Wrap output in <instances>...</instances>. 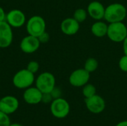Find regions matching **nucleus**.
<instances>
[{
  "mask_svg": "<svg viewBox=\"0 0 127 126\" xmlns=\"http://www.w3.org/2000/svg\"><path fill=\"white\" fill-rule=\"evenodd\" d=\"M127 15V7L120 3H113L105 8L104 19L109 23L123 22Z\"/></svg>",
  "mask_w": 127,
  "mask_h": 126,
  "instance_id": "f257e3e1",
  "label": "nucleus"
},
{
  "mask_svg": "<svg viewBox=\"0 0 127 126\" xmlns=\"http://www.w3.org/2000/svg\"><path fill=\"white\" fill-rule=\"evenodd\" d=\"M34 81V74L29 71L27 68L19 71L13 77V84L19 89H26L31 87Z\"/></svg>",
  "mask_w": 127,
  "mask_h": 126,
  "instance_id": "f03ea898",
  "label": "nucleus"
},
{
  "mask_svg": "<svg viewBox=\"0 0 127 126\" xmlns=\"http://www.w3.org/2000/svg\"><path fill=\"white\" fill-rule=\"evenodd\" d=\"M109 39L115 42H121L127 38V27L123 22L109 23L107 35Z\"/></svg>",
  "mask_w": 127,
  "mask_h": 126,
  "instance_id": "7ed1b4c3",
  "label": "nucleus"
},
{
  "mask_svg": "<svg viewBox=\"0 0 127 126\" xmlns=\"http://www.w3.org/2000/svg\"><path fill=\"white\" fill-rule=\"evenodd\" d=\"M50 111L51 114L57 119H64L69 114L70 105L62 97L54 99L51 102Z\"/></svg>",
  "mask_w": 127,
  "mask_h": 126,
  "instance_id": "20e7f679",
  "label": "nucleus"
},
{
  "mask_svg": "<svg viewBox=\"0 0 127 126\" xmlns=\"http://www.w3.org/2000/svg\"><path fill=\"white\" fill-rule=\"evenodd\" d=\"M36 87L42 93H51L54 88L56 79L54 76L50 72H43L39 74L35 80Z\"/></svg>",
  "mask_w": 127,
  "mask_h": 126,
  "instance_id": "39448f33",
  "label": "nucleus"
},
{
  "mask_svg": "<svg viewBox=\"0 0 127 126\" xmlns=\"http://www.w3.org/2000/svg\"><path fill=\"white\" fill-rule=\"evenodd\" d=\"M46 24L44 19L40 16H33L29 19L26 24V30L28 35L39 37L45 31Z\"/></svg>",
  "mask_w": 127,
  "mask_h": 126,
  "instance_id": "423d86ee",
  "label": "nucleus"
},
{
  "mask_svg": "<svg viewBox=\"0 0 127 126\" xmlns=\"http://www.w3.org/2000/svg\"><path fill=\"white\" fill-rule=\"evenodd\" d=\"M90 79V73L85 68H80L74 71L69 76V83L74 87H83L88 83Z\"/></svg>",
  "mask_w": 127,
  "mask_h": 126,
  "instance_id": "0eeeda50",
  "label": "nucleus"
},
{
  "mask_svg": "<svg viewBox=\"0 0 127 126\" xmlns=\"http://www.w3.org/2000/svg\"><path fill=\"white\" fill-rule=\"evenodd\" d=\"M85 103L89 111L95 114L102 113L106 108V102L104 99L97 94H95L89 98H86Z\"/></svg>",
  "mask_w": 127,
  "mask_h": 126,
  "instance_id": "6e6552de",
  "label": "nucleus"
},
{
  "mask_svg": "<svg viewBox=\"0 0 127 126\" xmlns=\"http://www.w3.org/2000/svg\"><path fill=\"white\" fill-rule=\"evenodd\" d=\"M12 27L6 22H0V48L9 47L13 42Z\"/></svg>",
  "mask_w": 127,
  "mask_h": 126,
  "instance_id": "1a4fd4ad",
  "label": "nucleus"
},
{
  "mask_svg": "<svg viewBox=\"0 0 127 126\" xmlns=\"http://www.w3.org/2000/svg\"><path fill=\"white\" fill-rule=\"evenodd\" d=\"M5 21L11 26L12 27H21L23 26L26 21V17L25 13L17 9L11 10L6 14Z\"/></svg>",
  "mask_w": 127,
  "mask_h": 126,
  "instance_id": "9d476101",
  "label": "nucleus"
},
{
  "mask_svg": "<svg viewBox=\"0 0 127 126\" xmlns=\"http://www.w3.org/2000/svg\"><path fill=\"white\" fill-rule=\"evenodd\" d=\"M19 105L18 99L13 96H5L0 100V111L7 115L15 113Z\"/></svg>",
  "mask_w": 127,
  "mask_h": 126,
  "instance_id": "9b49d317",
  "label": "nucleus"
},
{
  "mask_svg": "<svg viewBox=\"0 0 127 126\" xmlns=\"http://www.w3.org/2000/svg\"><path fill=\"white\" fill-rule=\"evenodd\" d=\"M40 44L37 37L28 35L22 39L20 42V49L25 53H32L39 49Z\"/></svg>",
  "mask_w": 127,
  "mask_h": 126,
  "instance_id": "f8f14e48",
  "label": "nucleus"
},
{
  "mask_svg": "<svg viewBox=\"0 0 127 126\" xmlns=\"http://www.w3.org/2000/svg\"><path fill=\"white\" fill-rule=\"evenodd\" d=\"M42 93L36 87H29L23 93L25 102L29 105H36L42 102Z\"/></svg>",
  "mask_w": 127,
  "mask_h": 126,
  "instance_id": "ddd939ff",
  "label": "nucleus"
},
{
  "mask_svg": "<svg viewBox=\"0 0 127 126\" xmlns=\"http://www.w3.org/2000/svg\"><path fill=\"white\" fill-rule=\"evenodd\" d=\"M105 8L102 3L97 1H94L89 3L87 7L88 14L94 19L99 21L104 19Z\"/></svg>",
  "mask_w": 127,
  "mask_h": 126,
  "instance_id": "4468645a",
  "label": "nucleus"
},
{
  "mask_svg": "<svg viewBox=\"0 0 127 126\" xmlns=\"http://www.w3.org/2000/svg\"><path fill=\"white\" fill-rule=\"evenodd\" d=\"M60 28L62 32L65 35H74L80 29V23L74 18H67L61 22Z\"/></svg>",
  "mask_w": 127,
  "mask_h": 126,
  "instance_id": "2eb2a0df",
  "label": "nucleus"
},
{
  "mask_svg": "<svg viewBox=\"0 0 127 126\" xmlns=\"http://www.w3.org/2000/svg\"><path fill=\"white\" fill-rule=\"evenodd\" d=\"M91 30L94 36L101 38L107 35L108 25L105 22L99 20L92 25L91 27Z\"/></svg>",
  "mask_w": 127,
  "mask_h": 126,
  "instance_id": "dca6fc26",
  "label": "nucleus"
},
{
  "mask_svg": "<svg viewBox=\"0 0 127 126\" xmlns=\"http://www.w3.org/2000/svg\"><path fill=\"white\" fill-rule=\"evenodd\" d=\"M97 68H98V62L95 58L90 57L86 59L84 65V68L88 72H89L90 74L93 73L97 69Z\"/></svg>",
  "mask_w": 127,
  "mask_h": 126,
  "instance_id": "f3484780",
  "label": "nucleus"
},
{
  "mask_svg": "<svg viewBox=\"0 0 127 126\" xmlns=\"http://www.w3.org/2000/svg\"><path fill=\"white\" fill-rule=\"evenodd\" d=\"M97 92V89L95 86L92 84H86L83 86V95L85 98H89L95 94Z\"/></svg>",
  "mask_w": 127,
  "mask_h": 126,
  "instance_id": "a211bd4d",
  "label": "nucleus"
},
{
  "mask_svg": "<svg viewBox=\"0 0 127 126\" xmlns=\"http://www.w3.org/2000/svg\"><path fill=\"white\" fill-rule=\"evenodd\" d=\"M87 11L83 8H78L77 9L74 13V19L77 21L79 23L83 22L84 21H86V18H87Z\"/></svg>",
  "mask_w": 127,
  "mask_h": 126,
  "instance_id": "6ab92c4d",
  "label": "nucleus"
},
{
  "mask_svg": "<svg viewBox=\"0 0 127 126\" xmlns=\"http://www.w3.org/2000/svg\"><path fill=\"white\" fill-rule=\"evenodd\" d=\"M10 123L8 115L0 111V126H9Z\"/></svg>",
  "mask_w": 127,
  "mask_h": 126,
  "instance_id": "aec40b11",
  "label": "nucleus"
},
{
  "mask_svg": "<svg viewBox=\"0 0 127 126\" xmlns=\"http://www.w3.org/2000/svg\"><path fill=\"white\" fill-rule=\"evenodd\" d=\"M39 65L36 61H31L27 65V69L34 74L39 71Z\"/></svg>",
  "mask_w": 127,
  "mask_h": 126,
  "instance_id": "412c9836",
  "label": "nucleus"
},
{
  "mask_svg": "<svg viewBox=\"0 0 127 126\" xmlns=\"http://www.w3.org/2000/svg\"><path fill=\"white\" fill-rule=\"evenodd\" d=\"M118 66L120 68V69L124 72H127V55H124L123 56L120 60H119V62H118Z\"/></svg>",
  "mask_w": 127,
  "mask_h": 126,
  "instance_id": "4be33fe9",
  "label": "nucleus"
},
{
  "mask_svg": "<svg viewBox=\"0 0 127 126\" xmlns=\"http://www.w3.org/2000/svg\"><path fill=\"white\" fill-rule=\"evenodd\" d=\"M37 38L39 39L40 43L45 44V43H47V42L49 41V39H50V36H49V34H48L46 31H45L44 33H42L39 37H37Z\"/></svg>",
  "mask_w": 127,
  "mask_h": 126,
  "instance_id": "5701e85b",
  "label": "nucleus"
},
{
  "mask_svg": "<svg viewBox=\"0 0 127 126\" xmlns=\"http://www.w3.org/2000/svg\"><path fill=\"white\" fill-rule=\"evenodd\" d=\"M51 94L53 97V99H57V98H60L61 97V94H62V91L59 88H57L56 86L54 87V88L51 91Z\"/></svg>",
  "mask_w": 127,
  "mask_h": 126,
  "instance_id": "b1692460",
  "label": "nucleus"
},
{
  "mask_svg": "<svg viewBox=\"0 0 127 126\" xmlns=\"http://www.w3.org/2000/svg\"><path fill=\"white\" fill-rule=\"evenodd\" d=\"M53 97L51 94V93H46V94H42V102L44 103H50L53 101Z\"/></svg>",
  "mask_w": 127,
  "mask_h": 126,
  "instance_id": "393cba45",
  "label": "nucleus"
},
{
  "mask_svg": "<svg viewBox=\"0 0 127 126\" xmlns=\"http://www.w3.org/2000/svg\"><path fill=\"white\" fill-rule=\"evenodd\" d=\"M6 19V13L4 10V9L0 7V22L5 21Z\"/></svg>",
  "mask_w": 127,
  "mask_h": 126,
  "instance_id": "a878e982",
  "label": "nucleus"
},
{
  "mask_svg": "<svg viewBox=\"0 0 127 126\" xmlns=\"http://www.w3.org/2000/svg\"><path fill=\"white\" fill-rule=\"evenodd\" d=\"M123 48H124V53L125 55L127 56V38L123 42Z\"/></svg>",
  "mask_w": 127,
  "mask_h": 126,
  "instance_id": "bb28decb",
  "label": "nucleus"
},
{
  "mask_svg": "<svg viewBox=\"0 0 127 126\" xmlns=\"http://www.w3.org/2000/svg\"><path fill=\"white\" fill-rule=\"evenodd\" d=\"M115 126H127V120H124L118 123Z\"/></svg>",
  "mask_w": 127,
  "mask_h": 126,
  "instance_id": "cd10ccee",
  "label": "nucleus"
},
{
  "mask_svg": "<svg viewBox=\"0 0 127 126\" xmlns=\"http://www.w3.org/2000/svg\"><path fill=\"white\" fill-rule=\"evenodd\" d=\"M9 126H22L20 124H18V123H10V125Z\"/></svg>",
  "mask_w": 127,
  "mask_h": 126,
  "instance_id": "c85d7f7f",
  "label": "nucleus"
},
{
  "mask_svg": "<svg viewBox=\"0 0 127 126\" xmlns=\"http://www.w3.org/2000/svg\"><path fill=\"white\" fill-rule=\"evenodd\" d=\"M0 100H1V97H0Z\"/></svg>",
  "mask_w": 127,
  "mask_h": 126,
  "instance_id": "c756f323",
  "label": "nucleus"
}]
</instances>
